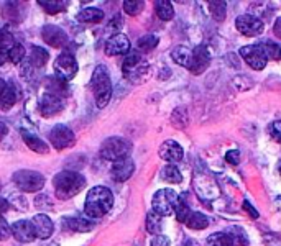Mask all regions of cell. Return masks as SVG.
<instances>
[{
    "instance_id": "47",
    "label": "cell",
    "mask_w": 281,
    "mask_h": 246,
    "mask_svg": "<svg viewBox=\"0 0 281 246\" xmlns=\"http://www.w3.org/2000/svg\"><path fill=\"white\" fill-rule=\"evenodd\" d=\"M7 59H9V56H7V53L0 51V66H2V64H5V63H7Z\"/></svg>"
},
{
    "instance_id": "31",
    "label": "cell",
    "mask_w": 281,
    "mask_h": 246,
    "mask_svg": "<svg viewBox=\"0 0 281 246\" xmlns=\"http://www.w3.org/2000/svg\"><path fill=\"white\" fill-rule=\"evenodd\" d=\"M233 238L228 233H214L207 238V246H233Z\"/></svg>"
},
{
    "instance_id": "10",
    "label": "cell",
    "mask_w": 281,
    "mask_h": 246,
    "mask_svg": "<svg viewBox=\"0 0 281 246\" xmlns=\"http://www.w3.org/2000/svg\"><path fill=\"white\" fill-rule=\"evenodd\" d=\"M209 63H211V55H209L207 48L206 46H198L191 51V58H189L186 68L194 76H199L209 68Z\"/></svg>"
},
{
    "instance_id": "23",
    "label": "cell",
    "mask_w": 281,
    "mask_h": 246,
    "mask_svg": "<svg viewBox=\"0 0 281 246\" xmlns=\"http://www.w3.org/2000/svg\"><path fill=\"white\" fill-rule=\"evenodd\" d=\"M66 228L71 231H77V233H86V231L94 228V223L86 218H68Z\"/></svg>"
},
{
    "instance_id": "5",
    "label": "cell",
    "mask_w": 281,
    "mask_h": 246,
    "mask_svg": "<svg viewBox=\"0 0 281 246\" xmlns=\"http://www.w3.org/2000/svg\"><path fill=\"white\" fill-rule=\"evenodd\" d=\"M14 184L18 189L23 192H38L44 187V182L46 179L38 171H31V169H20L14 174Z\"/></svg>"
},
{
    "instance_id": "30",
    "label": "cell",
    "mask_w": 281,
    "mask_h": 246,
    "mask_svg": "<svg viewBox=\"0 0 281 246\" xmlns=\"http://www.w3.org/2000/svg\"><path fill=\"white\" fill-rule=\"evenodd\" d=\"M15 102H17V92L12 85H7V89H5L2 97H0V109L9 110V109L14 107Z\"/></svg>"
},
{
    "instance_id": "21",
    "label": "cell",
    "mask_w": 281,
    "mask_h": 246,
    "mask_svg": "<svg viewBox=\"0 0 281 246\" xmlns=\"http://www.w3.org/2000/svg\"><path fill=\"white\" fill-rule=\"evenodd\" d=\"M23 139L25 143H27V146L31 150L38 153V155H46V153L50 151V146L43 141V139H40L38 136L35 135H30V133H23Z\"/></svg>"
},
{
    "instance_id": "51",
    "label": "cell",
    "mask_w": 281,
    "mask_h": 246,
    "mask_svg": "<svg viewBox=\"0 0 281 246\" xmlns=\"http://www.w3.org/2000/svg\"><path fill=\"white\" fill-rule=\"evenodd\" d=\"M279 174H281V164H279Z\"/></svg>"
},
{
    "instance_id": "12",
    "label": "cell",
    "mask_w": 281,
    "mask_h": 246,
    "mask_svg": "<svg viewBox=\"0 0 281 246\" xmlns=\"http://www.w3.org/2000/svg\"><path fill=\"white\" fill-rule=\"evenodd\" d=\"M240 56L245 59V63L250 66L255 71H261L265 69V66L268 63V59L265 56L263 50H261L260 44H253V46H244L240 50Z\"/></svg>"
},
{
    "instance_id": "20",
    "label": "cell",
    "mask_w": 281,
    "mask_h": 246,
    "mask_svg": "<svg viewBox=\"0 0 281 246\" xmlns=\"http://www.w3.org/2000/svg\"><path fill=\"white\" fill-rule=\"evenodd\" d=\"M77 20L81 23H99L104 20V12L96 7H87L77 13Z\"/></svg>"
},
{
    "instance_id": "28",
    "label": "cell",
    "mask_w": 281,
    "mask_h": 246,
    "mask_svg": "<svg viewBox=\"0 0 281 246\" xmlns=\"http://www.w3.org/2000/svg\"><path fill=\"white\" fill-rule=\"evenodd\" d=\"M261 50H263L266 59H274V61H281V44L273 43V41H265L260 43Z\"/></svg>"
},
{
    "instance_id": "18",
    "label": "cell",
    "mask_w": 281,
    "mask_h": 246,
    "mask_svg": "<svg viewBox=\"0 0 281 246\" xmlns=\"http://www.w3.org/2000/svg\"><path fill=\"white\" fill-rule=\"evenodd\" d=\"M182 156H184V151H182L181 144L173 141V139H168L161 144L160 148V158L165 159L166 163L169 164H174V163H179Z\"/></svg>"
},
{
    "instance_id": "34",
    "label": "cell",
    "mask_w": 281,
    "mask_h": 246,
    "mask_svg": "<svg viewBox=\"0 0 281 246\" xmlns=\"http://www.w3.org/2000/svg\"><path fill=\"white\" fill-rule=\"evenodd\" d=\"M38 5H40L46 13H51V15H55V13H60L64 9V7H66V4L61 2V0H51V2H46V0H40V2H38Z\"/></svg>"
},
{
    "instance_id": "22",
    "label": "cell",
    "mask_w": 281,
    "mask_h": 246,
    "mask_svg": "<svg viewBox=\"0 0 281 246\" xmlns=\"http://www.w3.org/2000/svg\"><path fill=\"white\" fill-rule=\"evenodd\" d=\"M155 12L163 22H168V20H171L174 17L173 4L169 0H158V2H155Z\"/></svg>"
},
{
    "instance_id": "40",
    "label": "cell",
    "mask_w": 281,
    "mask_h": 246,
    "mask_svg": "<svg viewBox=\"0 0 281 246\" xmlns=\"http://www.w3.org/2000/svg\"><path fill=\"white\" fill-rule=\"evenodd\" d=\"M268 133H270V136L273 138V141L281 144V120L270 123V126H268Z\"/></svg>"
},
{
    "instance_id": "38",
    "label": "cell",
    "mask_w": 281,
    "mask_h": 246,
    "mask_svg": "<svg viewBox=\"0 0 281 246\" xmlns=\"http://www.w3.org/2000/svg\"><path fill=\"white\" fill-rule=\"evenodd\" d=\"M15 38L10 35V33L7 31H0V51H4V53H7L9 55V51L14 48L15 46Z\"/></svg>"
},
{
    "instance_id": "14",
    "label": "cell",
    "mask_w": 281,
    "mask_h": 246,
    "mask_svg": "<svg viewBox=\"0 0 281 246\" xmlns=\"http://www.w3.org/2000/svg\"><path fill=\"white\" fill-rule=\"evenodd\" d=\"M63 109H64V99L63 97L51 94V92L43 94L41 101H40V112L43 117H53L56 114H60Z\"/></svg>"
},
{
    "instance_id": "36",
    "label": "cell",
    "mask_w": 281,
    "mask_h": 246,
    "mask_svg": "<svg viewBox=\"0 0 281 246\" xmlns=\"http://www.w3.org/2000/svg\"><path fill=\"white\" fill-rule=\"evenodd\" d=\"M174 214H176V218H178L179 222H186L188 217L191 215V212H189V205H188V202L184 201V197H179L178 204H176Z\"/></svg>"
},
{
    "instance_id": "4",
    "label": "cell",
    "mask_w": 281,
    "mask_h": 246,
    "mask_svg": "<svg viewBox=\"0 0 281 246\" xmlns=\"http://www.w3.org/2000/svg\"><path fill=\"white\" fill-rule=\"evenodd\" d=\"M130 151H132V143H130L128 139L120 138V136L107 138L101 146V156L104 159H107V161H112V163H117V161H120V159L128 158Z\"/></svg>"
},
{
    "instance_id": "3",
    "label": "cell",
    "mask_w": 281,
    "mask_h": 246,
    "mask_svg": "<svg viewBox=\"0 0 281 246\" xmlns=\"http://www.w3.org/2000/svg\"><path fill=\"white\" fill-rule=\"evenodd\" d=\"M90 89L94 92L96 104L99 109H104L112 97V82L106 66H97L90 77Z\"/></svg>"
},
{
    "instance_id": "50",
    "label": "cell",
    "mask_w": 281,
    "mask_h": 246,
    "mask_svg": "<svg viewBox=\"0 0 281 246\" xmlns=\"http://www.w3.org/2000/svg\"><path fill=\"white\" fill-rule=\"evenodd\" d=\"M182 246H198V243H194L193 240H186L184 243H182Z\"/></svg>"
},
{
    "instance_id": "17",
    "label": "cell",
    "mask_w": 281,
    "mask_h": 246,
    "mask_svg": "<svg viewBox=\"0 0 281 246\" xmlns=\"http://www.w3.org/2000/svg\"><path fill=\"white\" fill-rule=\"evenodd\" d=\"M133 171H135L133 161L130 158H125V159H120V161L114 163L112 169H110V176H112V179L117 182H125L132 177Z\"/></svg>"
},
{
    "instance_id": "35",
    "label": "cell",
    "mask_w": 281,
    "mask_h": 246,
    "mask_svg": "<svg viewBox=\"0 0 281 246\" xmlns=\"http://www.w3.org/2000/svg\"><path fill=\"white\" fill-rule=\"evenodd\" d=\"M143 7H145V2H142V0H125V2H123V10H125V13L130 17L138 15L143 10Z\"/></svg>"
},
{
    "instance_id": "7",
    "label": "cell",
    "mask_w": 281,
    "mask_h": 246,
    "mask_svg": "<svg viewBox=\"0 0 281 246\" xmlns=\"http://www.w3.org/2000/svg\"><path fill=\"white\" fill-rule=\"evenodd\" d=\"M179 201V195L171 189H161L153 195L152 207L153 212H156L161 217H168L174 214L176 204Z\"/></svg>"
},
{
    "instance_id": "19",
    "label": "cell",
    "mask_w": 281,
    "mask_h": 246,
    "mask_svg": "<svg viewBox=\"0 0 281 246\" xmlns=\"http://www.w3.org/2000/svg\"><path fill=\"white\" fill-rule=\"evenodd\" d=\"M33 227H35V231H36V238H40V240H48V238L53 235L55 231V223L53 220L44 215V214H38L33 217Z\"/></svg>"
},
{
    "instance_id": "44",
    "label": "cell",
    "mask_w": 281,
    "mask_h": 246,
    "mask_svg": "<svg viewBox=\"0 0 281 246\" xmlns=\"http://www.w3.org/2000/svg\"><path fill=\"white\" fill-rule=\"evenodd\" d=\"M244 209L248 212V214H250V217H253V218H258V212L252 207L250 202H248V201H245V202H244Z\"/></svg>"
},
{
    "instance_id": "16",
    "label": "cell",
    "mask_w": 281,
    "mask_h": 246,
    "mask_svg": "<svg viewBox=\"0 0 281 246\" xmlns=\"http://www.w3.org/2000/svg\"><path fill=\"white\" fill-rule=\"evenodd\" d=\"M106 53L107 56H120L128 55L130 53V39L123 33H115L106 43Z\"/></svg>"
},
{
    "instance_id": "39",
    "label": "cell",
    "mask_w": 281,
    "mask_h": 246,
    "mask_svg": "<svg viewBox=\"0 0 281 246\" xmlns=\"http://www.w3.org/2000/svg\"><path fill=\"white\" fill-rule=\"evenodd\" d=\"M9 59L14 64H20L23 61V58H25V48H23V44L20 43H15V46L9 51Z\"/></svg>"
},
{
    "instance_id": "46",
    "label": "cell",
    "mask_w": 281,
    "mask_h": 246,
    "mask_svg": "<svg viewBox=\"0 0 281 246\" xmlns=\"http://www.w3.org/2000/svg\"><path fill=\"white\" fill-rule=\"evenodd\" d=\"M7 207H9V202L5 201V199H2V197H0V212L7 210Z\"/></svg>"
},
{
    "instance_id": "11",
    "label": "cell",
    "mask_w": 281,
    "mask_h": 246,
    "mask_svg": "<svg viewBox=\"0 0 281 246\" xmlns=\"http://www.w3.org/2000/svg\"><path fill=\"white\" fill-rule=\"evenodd\" d=\"M235 26L245 36H258L263 31V22L258 17L250 15V13H244V15L237 17Z\"/></svg>"
},
{
    "instance_id": "41",
    "label": "cell",
    "mask_w": 281,
    "mask_h": 246,
    "mask_svg": "<svg viewBox=\"0 0 281 246\" xmlns=\"http://www.w3.org/2000/svg\"><path fill=\"white\" fill-rule=\"evenodd\" d=\"M10 235H12V227L7 223V220L0 215V241L9 240Z\"/></svg>"
},
{
    "instance_id": "8",
    "label": "cell",
    "mask_w": 281,
    "mask_h": 246,
    "mask_svg": "<svg viewBox=\"0 0 281 246\" xmlns=\"http://www.w3.org/2000/svg\"><path fill=\"white\" fill-rule=\"evenodd\" d=\"M48 139L51 146L58 151L68 150L76 143V136L73 130L68 128L66 125H56L55 128H51V131L48 133Z\"/></svg>"
},
{
    "instance_id": "2",
    "label": "cell",
    "mask_w": 281,
    "mask_h": 246,
    "mask_svg": "<svg viewBox=\"0 0 281 246\" xmlns=\"http://www.w3.org/2000/svg\"><path fill=\"white\" fill-rule=\"evenodd\" d=\"M86 185V177L76 171H61L53 179L55 195L60 201H69L77 195Z\"/></svg>"
},
{
    "instance_id": "25",
    "label": "cell",
    "mask_w": 281,
    "mask_h": 246,
    "mask_svg": "<svg viewBox=\"0 0 281 246\" xmlns=\"http://www.w3.org/2000/svg\"><path fill=\"white\" fill-rule=\"evenodd\" d=\"M161 179L171 184H179L182 181V174H181V171L176 168V164H166L165 168L161 169Z\"/></svg>"
},
{
    "instance_id": "29",
    "label": "cell",
    "mask_w": 281,
    "mask_h": 246,
    "mask_svg": "<svg viewBox=\"0 0 281 246\" xmlns=\"http://www.w3.org/2000/svg\"><path fill=\"white\" fill-rule=\"evenodd\" d=\"M48 89H50L51 94H56L60 97H63V94H68L66 81L61 79V77H58V76H55L53 79H48Z\"/></svg>"
},
{
    "instance_id": "6",
    "label": "cell",
    "mask_w": 281,
    "mask_h": 246,
    "mask_svg": "<svg viewBox=\"0 0 281 246\" xmlns=\"http://www.w3.org/2000/svg\"><path fill=\"white\" fill-rule=\"evenodd\" d=\"M122 71H123V76H125L128 81L140 82V79L145 76L148 71L147 61L140 55V51H130L128 53L127 58L123 59Z\"/></svg>"
},
{
    "instance_id": "9",
    "label": "cell",
    "mask_w": 281,
    "mask_h": 246,
    "mask_svg": "<svg viewBox=\"0 0 281 246\" xmlns=\"http://www.w3.org/2000/svg\"><path fill=\"white\" fill-rule=\"evenodd\" d=\"M55 72L58 77L64 79V81L73 79L77 72L76 58L71 55V53H61V55L55 59Z\"/></svg>"
},
{
    "instance_id": "27",
    "label": "cell",
    "mask_w": 281,
    "mask_h": 246,
    "mask_svg": "<svg viewBox=\"0 0 281 246\" xmlns=\"http://www.w3.org/2000/svg\"><path fill=\"white\" fill-rule=\"evenodd\" d=\"M186 225L193 230H204L209 225V218L206 215H202L201 212H193V214L188 217Z\"/></svg>"
},
{
    "instance_id": "48",
    "label": "cell",
    "mask_w": 281,
    "mask_h": 246,
    "mask_svg": "<svg viewBox=\"0 0 281 246\" xmlns=\"http://www.w3.org/2000/svg\"><path fill=\"white\" fill-rule=\"evenodd\" d=\"M5 133H7V126H5L2 122H0V139L5 136Z\"/></svg>"
},
{
    "instance_id": "13",
    "label": "cell",
    "mask_w": 281,
    "mask_h": 246,
    "mask_svg": "<svg viewBox=\"0 0 281 246\" xmlns=\"http://www.w3.org/2000/svg\"><path fill=\"white\" fill-rule=\"evenodd\" d=\"M41 36L44 39V43L50 44L51 48H63V46L68 43V33L56 25L43 26Z\"/></svg>"
},
{
    "instance_id": "26",
    "label": "cell",
    "mask_w": 281,
    "mask_h": 246,
    "mask_svg": "<svg viewBox=\"0 0 281 246\" xmlns=\"http://www.w3.org/2000/svg\"><path fill=\"white\" fill-rule=\"evenodd\" d=\"M161 215H158L156 212H148V215H147V230H148V233H152V235H156L158 236L161 233V230H163V220H161Z\"/></svg>"
},
{
    "instance_id": "45",
    "label": "cell",
    "mask_w": 281,
    "mask_h": 246,
    "mask_svg": "<svg viewBox=\"0 0 281 246\" xmlns=\"http://www.w3.org/2000/svg\"><path fill=\"white\" fill-rule=\"evenodd\" d=\"M274 35L281 38V18H278L276 23H274Z\"/></svg>"
},
{
    "instance_id": "33",
    "label": "cell",
    "mask_w": 281,
    "mask_h": 246,
    "mask_svg": "<svg viewBox=\"0 0 281 246\" xmlns=\"http://www.w3.org/2000/svg\"><path fill=\"white\" fill-rule=\"evenodd\" d=\"M191 51L193 50H188L186 46H176V48L173 50V53H171V56L179 66H184L186 68L188 63H189V58H191Z\"/></svg>"
},
{
    "instance_id": "15",
    "label": "cell",
    "mask_w": 281,
    "mask_h": 246,
    "mask_svg": "<svg viewBox=\"0 0 281 246\" xmlns=\"http://www.w3.org/2000/svg\"><path fill=\"white\" fill-rule=\"evenodd\" d=\"M12 235L20 243H31L36 240V231L31 220H18L12 225Z\"/></svg>"
},
{
    "instance_id": "1",
    "label": "cell",
    "mask_w": 281,
    "mask_h": 246,
    "mask_svg": "<svg viewBox=\"0 0 281 246\" xmlns=\"http://www.w3.org/2000/svg\"><path fill=\"white\" fill-rule=\"evenodd\" d=\"M114 205V194L109 187L96 185L89 190L84 202V212L89 218H102L107 215Z\"/></svg>"
},
{
    "instance_id": "24",
    "label": "cell",
    "mask_w": 281,
    "mask_h": 246,
    "mask_svg": "<svg viewBox=\"0 0 281 246\" xmlns=\"http://www.w3.org/2000/svg\"><path fill=\"white\" fill-rule=\"evenodd\" d=\"M50 59V53L46 50L40 48V46H33L30 51V64L35 66V68H41L48 63Z\"/></svg>"
},
{
    "instance_id": "42",
    "label": "cell",
    "mask_w": 281,
    "mask_h": 246,
    "mask_svg": "<svg viewBox=\"0 0 281 246\" xmlns=\"http://www.w3.org/2000/svg\"><path fill=\"white\" fill-rule=\"evenodd\" d=\"M225 161L228 164H233V166H237L240 163V153L237 150H232V151H227V155H225Z\"/></svg>"
},
{
    "instance_id": "43",
    "label": "cell",
    "mask_w": 281,
    "mask_h": 246,
    "mask_svg": "<svg viewBox=\"0 0 281 246\" xmlns=\"http://www.w3.org/2000/svg\"><path fill=\"white\" fill-rule=\"evenodd\" d=\"M152 246H169V240L165 235H158V236L153 238Z\"/></svg>"
},
{
    "instance_id": "37",
    "label": "cell",
    "mask_w": 281,
    "mask_h": 246,
    "mask_svg": "<svg viewBox=\"0 0 281 246\" xmlns=\"http://www.w3.org/2000/svg\"><path fill=\"white\" fill-rule=\"evenodd\" d=\"M156 44H158V38H156L155 35H145L136 41V46H138V50H142V51L155 50Z\"/></svg>"
},
{
    "instance_id": "32",
    "label": "cell",
    "mask_w": 281,
    "mask_h": 246,
    "mask_svg": "<svg viewBox=\"0 0 281 246\" xmlns=\"http://www.w3.org/2000/svg\"><path fill=\"white\" fill-rule=\"evenodd\" d=\"M209 9H211V13L215 18V22H224L225 15H227V4L225 2H222V0L209 2Z\"/></svg>"
},
{
    "instance_id": "49",
    "label": "cell",
    "mask_w": 281,
    "mask_h": 246,
    "mask_svg": "<svg viewBox=\"0 0 281 246\" xmlns=\"http://www.w3.org/2000/svg\"><path fill=\"white\" fill-rule=\"evenodd\" d=\"M5 89H7V84H5L4 79H0V97H2V94L5 92Z\"/></svg>"
}]
</instances>
